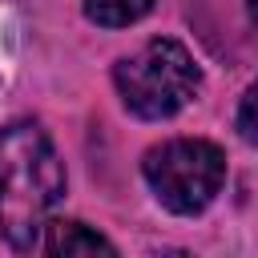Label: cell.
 <instances>
[{"label":"cell","mask_w":258,"mask_h":258,"mask_svg":"<svg viewBox=\"0 0 258 258\" xmlns=\"http://www.w3.org/2000/svg\"><path fill=\"white\" fill-rule=\"evenodd\" d=\"M141 177L169 214H202L226 185V153L206 137H169L141 157Z\"/></svg>","instance_id":"3957f363"},{"label":"cell","mask_w":258,"mask_h":258,"mask_svg":"<svg viewBox=\"0 0 258 258\" xmlns=\"http://www.w3.org/2000/svg\"><path fill=\"white\" fill-rule=\"evenodd\" d=\"M64 198V165L52 137L36 121L0 129V238L32 250L56 202Z\"/></svg>","instance_id":"6da1fadb"},{"label":"cell","mask_w":258,"mask_h":258,"mask_svg":"<svg viewBox=\"0 0 258 258\" xmlns=\"http://www.w3.org/2000/svg\"><path fill=\"white\" fill-rule=\"evenodd\" d=\"M238 133L242 141H254V89H246L238 101Z\"/></svg>","instance_id":"8992f818"},{"label":"cell","mask_w":258,"mask_h":258,"mask_svg":"<svg viewBox=\"0 0 258 258\" xmlns=\"http://www.w3.org/2000/svg\"><path fill=\"white\" fill-rule=\"evenodd\" d=\"M149 8H153V0H85V16L101 28H129Z\"/></svg>","instance_id":"5b68a950"},{"label":"cell","mask_w":258,"mask_h":258,"mask_svg":"<svg viewBox=\"0 0 258 258\" xmlns=\"http://www.w3.org/2000/svg\"><path fill=\"white\" fill-rule=\"evenodd\" d=\"M44 254H52V258H69V254H117V246L105 238V234H97L93 226H85V222H77V218H56V222H44V230H40V242H36Z\"/></svg>","instance_id":"277c9868"},{"label":"cell","mask_w":258,"mask_h":258,"mask_svg":"<svg viewBox=\"0 0 258 258\" xmlns=\"http://www.w3.org/2000/svg\"><path fill=\"white\" fill-rule=\"evenodd\" d=\"M113 85L121 105L141 121L177 117L202 89V69L189 48L173 36H153L113 64Z\"/></svg>","instance_id":"7a4b0ae2"}]
</instances>
